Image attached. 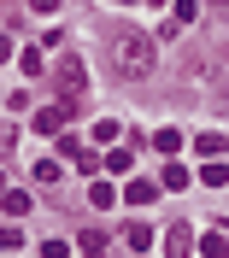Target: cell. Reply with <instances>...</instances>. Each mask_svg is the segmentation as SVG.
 Segmentation results:
<instances>
[{"label":"cell","mask_w":229,"mask_h":258,"mask_svg":"<svg viewBox=\"0 0 229 258\" xmlns=\"http://www.w3.org/2000/svg\"><path fill=\"white\" fill-rule=\"evenodd\" d=\"M200 252H206V258H223L229 241H223V235H200Z\"/></svg>","instance_id":"obj_9"},{"label":"cell","mask_w":229,"mask_h":258,"mask_svg":"<svg viewBox=\"0 0 229 258\" xmlns=\"http://www.w3.org/2000/svg\"><path fill=\"white\" fill-rule=\"evenodd\" d=\"M0 59H12V41H6V35H0Z\"/></svg>","instance_id":"obj_14"},{"label":"cell","mask_w":229,"mask_h":258,"mask_svg":"<svg viewBox=\"0 0 229 258\" xmlns=\"http://www.w3.org/2000/svg\"><path fill=\"white\" fill-rule=\"evenodd\" d=\"M82 88H88V77H82V64H77V59H65V64H59V94H65V100H77Z\"/></svg>","instance_id":"obj_2"},{"label":"cell","mask_w":229,"mask_h":258,"mask_svg":"<svg viewBox=\"0 0 229 258\" xmlns=\"http://www.w3.org/2000/svg\"><path fill=\"white\" fill-rule=\"evenodd\" d=\"M124 6H130V0H124Z\"/></svg>","instance_id":"obj_17"},{"label":"cell","mask_w":229,"mask_h":258,"mask_svg":"<svg viewBox=\"0 0 229 258\" xmlns=\"http://www.w3.org/2000/svg\"><path fill=\"white\" fill-rule=\"evenodd\" d=\"M6 217H30V194H24V188L6 194Z\"/></svg>","instance_id":"obj_6"},{"label":"cell","mask_w":229,"mask_h":258,"mask_svg":"<svg viewBox=\"0 0 229 258\" xmlns=\"http://www.w3.org/2000/svg\"><path fill=\"white\" fill-rule=\"evenodd\" d=\"M229 176V164H217V159H206V170H200V182H206V188H217V182Z\"/></svg>","instance_id":"obj_7"},{"label":"cell","mask_w":229,"mask_h":258,"mask_svg":"<svg viewBox=\"0 0 229 258\" xmlns=\"http://www.w3.org/2000/svg\"><path fill=\"white\" fill-rule=\"evenodd\" d=\"M35 129H41V135H59V129H65V106H41V112H35Z\"/></svg>","instance_id":"obj_3"},{"label":"cell","mask_w":229,"mask_h":258,"mask_svg":"<svg viewBox=\"0 0 229 258\" xmlns=\"http://www.w3.org/2000/svg\"><path fill=\"white\" fill-rule=\"evenodd\" d=\"M217 12H223V18H229V0H217Z\"/></svg>","instance_id":"obj_15"},{"label":"cell","mask_w":229,"mask_h":258,"mask_svg":"<svg viewBox=\"0 0 229 258\" xmlns=\"http://www.w3.org/2000/svg\"><path fill=\"white\" fill-rule=\"evenodd\" d=\"M0 188H6V176H0Z\"/></svg>","instance_id":"obj_16"},{"label":"cell","mask_w":229,"mask_h":258,"mask_svg":"<svg viewBox=\"0 0 229 258\" xmlns=\"http://www.w3.org/2000/svg\"><path fill=\"white\" fill-rule=\"evenodd\" d=\"M12 147H18V129H12V123H0V153H12Z\"/></svg>","instance_id":"obj_13"},{"label":"cell","mask_w":229,"mask_h":258,"mask_svg":"<svg viewBox=\"0 0 229 258\" xmlns=\"http://www.w3.org/2000/svg\"><path fill=\"white\" fill-rule=\"evenodd\" d=\"M106 53H112V71H118L124 82H147V77H153V41H147L141 30H118Z\"/></svg>","instance_id":"obj_1"},{"label":"cell","mask_w":229,"mask_h":258,"mask_svg":"<svg viewBox=\"0 0 229 258\" xmlns=\"http://www.w3.org/2000/svg\"><path fill=\"white\" fill-rule=\"evenodd\" d=\"M188 252V223H170V235H164V258H182Z\"/></svg>","instance_id":"obj_4"},{"label":"cell","mask_w":229,"mask_h":258,"mask_svg":"<svg viewBox=\"0 0 229 258\" xmlns=\"http://www.w3.org/2000/svg\"><path fill=\"white\" fill-rule=\"evenodd\" d=\"M200 153H206V159H217V153H223V135H212V129H206V135H200Z\"/></svg>","instance_id":"obj_11"},{"label":"cell","mask_w":229,"mask_h":258,"mask_svg":"<svg viewBox=\"0 0 229 258\" xmlns=\"http://www.w3.org/2000/svg\"><path fill=\"white\" fill-rule=\"evenodd\" d=\"M153 147H159V153H177L182 135H177V129H159V135H153Z\"/></svg>","instance_id":"obj_10"},{"label":"cell","mask_w":229,"mask_h":258,"mask_svg":"<svg viewBox=\"0 0 229 258\" xmlns=\"http://www.w3.org/2000/svg\"><path fill=\"white\" fill-rule=\"evenodd\" d=\"M12 246H24V229L6 223V229H0V252H12Z\"/></svg>","instance_id":"obj_12"},{"label":"cell","mask_w":229,"mask_h":258,"mask_svg":"<svg viewBox=\"0 0 229 258\" xmlns=\"http://www.w3.org/2000/svg\"><path fill=\"white\" fill-rule=\"evenodd\" d=\"M88 200H94V211H112L118 188H112V182H94V188H88Z\"/></svg>","instance_id":"obj_5"},{"label":"cell","mask_w":229,"mask_h":258,"mask_svg":"<svg viewBox=\"0 0 229 258\" xmlns=\"http://www.w3.org/2000/svg\"><path fill=\"white\" fill-rule=\"evenodd\" d=\"M124 241L141 252V246H153V229H147V223H130V235H124Z\"/></svg>","instance_id":"obj_8"}]
</instances>
